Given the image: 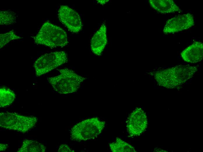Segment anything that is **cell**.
I'll return each mask as SVG.
<instances>
[{
    "mask_svg": "<svg viewBox=\"0 0 203 152\" xmlns=\"http://www.w3.org/2000/svg\"><path fill=\"white\" fill-rule=\"evenodd\" d=\"M106 32V24L105 23H103L91 39V50L96 55L99 56L101 55L107 44Z\"/></svg>",
    "mask_w": 203,
    "mask_h": 152,
    "instance_id": "cell-10",
    "label": "cell"
},
{
    "mask_svg": "<svg viewBox=\"0 0 203 152\" xmlns=\"http://www.w3.org/2000/svg\"><path fill=\"white\" fill-rule=\"evenodd\" d=\"M197 65H178L150 73L159 86L168 89L178 87L192 78Z\"/></svg>",
    "mask_w": 203,
    "mask_h": 152,
    "instance_id": "cell-1",
    "label": "cell"
},
{
    "mask_svg": "<svg viewBox=\"0 0 203 152\" xmlns=\"http://www.w3.org/2000/svg\"><path fill=\"white\" fill-rule=\"evenodd\" d=\"M183 59L190 63H196L201 61L203 57V44L200 42H195L181 53Z\"/></svg>",
    "mask_w": 203,
    "mask_h": 152,
    "instance_id": "cell-11",
    "label": "cell"
},
{
    "mask_svg": "<svg viewBox=\"0 0 203 152\" xmlns=\"http://www.w3.org/2000/svg\"><path fill=\"white\" fill-rule=\"evenodd\" d=\"M46 147L36 140L26 139L23 140L18 152H45Z\"/></svg>",
    "mask_w": 203,
    "mask_h": 152,
    "instance_id": "cell-13",
    "label": "cell"
},
{
    "mask_svg": "<svg viewBox=\"0 0 203 152\" xmlns=\"http://www.w3.org/2000/svg\"><path fill=\"white\" fill-rule=\"evenodd\" d=\"M105 124L97 117L85 120L74 125L70 131L71 139L75 141H85L97 137Z\"/></svg>",
    "mask_w": 203,
    "mask_h": 152,
    "instance_id": "cell-4",
    "label": "cell"
},
{
    "mask_svg": "<svg viewBox=\"0 0 203 152\" xmlns=\"http://www.w3.org/2000/svg\"><path fill=\"white\" fill-rule=\"evenodd\" d=\"M109 146L113 152H136L132 145L118 137L116 138L115 141L110 143Z\"/></svg>",
    "mask_w": 203,
    "mask_h": 152,
    "instance_id": "cell-15",
    "label": "cell"
},
{
    "mask_svg": "<svg viewBox=\"0 0 203 152\" xmlns=\"http://www.w3.org/2000/svg\"><path fill=\"white\" fill-rule=\"evenodd\" d=\"M34 42L51 48L62 47L68 43L66 33L62 28L49 22L44 23L34 37Z\"/></svg>",
    "mask_w": 203,
    "mask_h": 152,
    "instance_id": "cell-3",
    "label": "cell"
},
{
    "mask_svg": "<svg viewBox=\"0 0 203 152\" xmlns=\"http://www.w3.org/2000/svg\"><path fill=\"white\" fill-rule=\"evenodd\" d=\"M58 152H74V151L66 144L61 145L59 148Z\"/></svg>",
    "mask_w": 203,
    "mask_h": 152,
    "instance_id": "cell-18",
    "label": "cell"
},
{
    "mask_svg": "<svg viewBox=\"0 0 203 152\" xmlns=\"http://www.w3.org/2000/svg\"><path fill=\"white\" fill-rule=\"evenodd\" d=\"M60 20L71 32L77 33L82 29V24L80 17L75 10L66 5L61 6L58 11Z\"/></svg>",
    "mask_w": 203,
    "mask_h": 152,
    "instance_id": "cell-8",
    "label": "cell"
},
{
    "mask_svg": "<svg viewBox=\"0 0 203 152\" xmlns=\"http://www.w3.org/2000/svg\"><path fill=\"white\" fill-rule=\"evenodd\" d=\"M60 74L47 78L53 89L60 94H67L77 91L87 78L81 76L67 68L58 70Z\"/></svg>",
    "mask_w": 203,
    "mask_h": 152,
    "instance_id": "cell-2",
    "label": "cell"
},
{
    "mask_svg": "<svg viewBox=\"0 0 203 152\" xmlns=\"http://www.w3.org/2000/svg\"><path fill=\"white\" fill-rule=\"evenodd\" d=\"M36 117L22 115L15 113H0V126L22 133L27 132L36 124Z\"/></svg>",
    "mask_w": 203,
    "mask_h": 152,
    "instance_id": "cell-5",
    "label": "cell"
},
{
    "mask_svg": "<svg viewBox=\"0 0 203 152\" xmlns=\"http://www.w3.org/2000/svg\"><path fill=\"white\" fill-rule=\"evenodd\" d=\"M101 4H105L106 2H107V0H99L98 1Z\"/></svg>",
    "mask_w": 203,
    "mask_h": 152,
    "instance_id": "cell-20",
    "label": "cell"
},
{
    "mask_svg": "<svg viewBox=\"0 0 203 152\" xmlns=\"http://www.w3.org/2000/svg\"><path fill=\"white\" fill-rule=\"evenodd\" d=\"M149 2L153 9L162 14L181 11V9L172 0H150Z\"/></svg>",
    "mask_w": 203,
    "mask_h": 152,
    "instance_id": "cell-12",
    "label": "cell"
},
{
    "mask_svg": "<svg viewBox=\"0 0 203 152\" xmlns=\"http://www.w3.org/2000/svg\"><path fill=\"white\" fill-rule=\"evenodd\" d=\"M16 98L13 91L6 87L0 88V107L3 108L10 106Z\"/></svg>",
    "mask_w": 203,
    "mask_h": 152,
    "instance_id": "cell-14",
    "label": "cell"
},
{
    "mask_svg": "<svg viewBox=\"0 0 203 152\" xmlns=\"http://www.w3.org/2000/svg\"><path fill=\"white\" fill-rule=\"evenodd\" d=\"M22 38L16 34L13 30H11L7 32L0 34V49L4 46L10 41Z\"/></svg>",
    "mask_w": 203,
    "mask_h": 152,
    "instance_id": "cell-17",
    "label": "cell"
},
{
    "mask_svg": "<svg viewBox=\"0 0 203 152\" xmlns=\"http://www.w3.org/2000/svg\"><path fill=\"white\" fill-rule=\"evenodd\" d=\"M67 53L64 51H57L44 54L39 57L33 65L36 77L46 74L66 63Z\"/></svg>",
    "mask_w": 203,
    "mask_h": 152,
    "instance_id": "cell-6",
    "label": "cell"
},
{
    "mask_svg": "<svg viewBox=\"0 0 203 152\" xmlns=\"http://www.w3.org/2000/svg\"><path fill=\"white\" fill-rule=\"evenodd\" d=\"M195 22L194 17L190 13L179 15L168 20L163 32L165 34L177 32L191 27Z\"/></svg>",
    "mask_w": 203,
    "mask_h": 152,
    "instance_id": "cell-9",
    "label": "cell"
},
{
    "mask_svg": "<svg viewBox=\"0 0 203 152\" xmlns=\"http://www.w3.org/2000/svg\"><path fill=\"white\" fill-rule=\"evenodd\" d=\"M8 145L7 144L0 143V151H4L7 148Z\"/></svg>",
    "mask_w": 203,
    "mask_h": 152,
    "instance_id": "cell-19",
    "label": "cell"
},
{
    "mask_svg": "<svg viewBox=\"0 0 203 152\" xmlns=\"http://www.w3.org/2000/svg\"><path fill=\"white\" fill-rule=\"evenodd\" d=\"M16 16L15 12L11 11H3L0 12V24L2 25H9L16 22Z\"/></svg>",
    "mask_w": 203,
    "mask_h": 152,
    "instance_id": "cell-16",
    "label": "cell"
},
{
    "mask_svg": "<svg viewBox=\"0 0 203 152\" xmlns=\"http://www.w3.org/2000/svg\"><path fill=\"white\" fill-rule=\"evenodd\" d=\"M126 124L129 137L140 135L145 131L147 126V119L145 113L140 108H136L127 117Z\"/></svg>",
    "mask_w": 203,
    "mask_h": 152,
    "instance_id": "cell-7",
    "label": "cell"
}]
</instances>
